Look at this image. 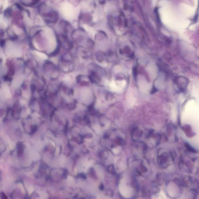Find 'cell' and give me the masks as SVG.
<instances>
[{"label":"cell","instance_id":"obj_1","mask_svg":"<svg viewBox=\"0 0 199 199\" xmlns=\"http://www.w3.org/2000/svg\"><path fill=\"white\" fill-rule=\"evenodd\" d=\"M36 53L39 57L44 59H46L47 58V57L45 54H43L41 53L38 52H36Z\"/></svg>","mask_w":199,"mask_h":199},{"label":"cell","instance_id":"obj_2","mask_svg":"<svg viewBox=\"0 0 199 199\" xmlns=\"http://www.w3.org/2000/svg\"><path fill=\"white\" fill-rule=\"evenodd\" d=\"M85 137L86 139H90L92 137V135L91 134H87L85 135Z\"/></svg>","mask_w":199,"mask_h":199},{"label":"cell","instance_id":"obj_3","mask_svg":"<svg viewBox=\"0 0 199 199\" xmlns=\"http://www.w3.org/2000/svg\"><path fill=\"white\" fill-rule=\"evenodd\" d=\"M67 170L64 171V174H63L64 177H66V176H67Z\"/></svg>","mask_w":199,"mask_h":199},{"label":"cell","instance_id":"obj_4","mask_svg":"<svg viewBox=\"0 0 199 199\" xmlns=\"http://www.w3.org/2000/svg\"><path fill=\"white\" fill-rule=\"evenodd\" d=\"M81 177L82 178H83V179L86 178V176L85 175H84V174H83V173H82V174H81Z\"/></svg>","mask_w":199,"mask_h":199},{"label":"cell","instance_id":"obj_5","mask_svg":"<svg viewBox=\"0 0 199 199\" xmlns=\"http://www.w3.org/2000/svg\"><path fill=\"white\" fill-rule=\"evenodd\" d=\"M103 185L102 184H101V185L100 186V187H99V188H100V189L101 190H103Z\"/></svg>","mask_w":199,"mask_h":199}]
</instances>
